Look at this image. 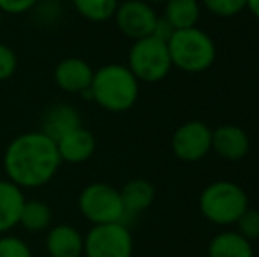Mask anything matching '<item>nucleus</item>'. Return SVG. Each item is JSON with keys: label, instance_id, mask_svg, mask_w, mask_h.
Instances as JSON below:
<instances>
[{"label": "nucleus", "instance_id": "1", "mask_svg": "<svg viewBox=\"0 0 259 257\" xmlns=\"http://www.w3.org/2000/svg\"><path fill=\"white\" fill-rule=\"evenodd\" d=\"M60 166L57 143L41 130L16 136L4 153L7 180L21 190L45 187L55 178Z\"/></svg>", "mask_w": 259, "mask_h": 257}, {"label": "nucleus", "instance_id": "2", "mask_svg": "<svg viewBox=\"0 0 259 257\" xmlns=\"http://www.w3.org/2000/svg\"><path fill=\"white\" fill-rule=\"evenodd\" d=\"M140 97V81L123 64H106L94 72L90 100L109 113H125Z\"/></svg>", "mask_w": 259, "mask_h": 257}, {"label": "nucleus", "instance_id": "3", "mask_svg": "<svg viewBox=\"0 0 259 257\" xmlns=\"http://www.w3.org/2000/svg\"><path fill=\"white\" fill-rule=\"evenodd\" d=\"M167 49L173 67L189 74L208 71L217 57L213 39L198 27L175 30L167 41Z\"/></svg>", "mask_w": 259, "mask_h": 257}, {"label": "nucleus", "instance_id": "4", "mask_svg": "<svg viewBox=\"0 0 259 257\" xmlns=\"http://www.w3.org/2000/svg\"><path fill=\"white\" fill-rule=\"evenodd\" d=\"M249 208V195L235 182L217 180L199 194V212L215 226H233Z\"/></svg>", "mask_w": 259, "mask_h": 257}, {"label": "nucleus", "instance_id": "5", "mask_svg": "<svg viewBox=\"0 0 259 257\" xmlns=\"http://www.w3.org/2000/svg\"><path fill=\"white\" fill-rule=\"evenodd\" d=\"M127 67L140 83H159L169 74L171 57L167 42L148 35L133 42L129 49Z\"/></svg>", "mask_w": 259, "mask_h": 257}, {"label": "nucleus", "instance_id": "6", "mask_svg": "<svg viewBox=\"0 0 259 257\" xmlns=\"http://www.w3.org/2000/svg\"><path fill=\"white\" fill-rule=\"evenodd\" d=\"M78 208L92 226L115 222L125 224L127 219L120 190L103 182L90 183L81 190L78 197Z\"/></svg>", "mask_w": 259, "mask_h": 257}, {"label": "nucleus", "instance_id": "7", "mask_svg": "<svg viewBox=\"0 0 259 257\" xmlns=\"http://www.w3.org/2000/svg\"><path fill=\"white\" fill-rule=\"evenodd\" d=\"M133 234L123 222L92 226L83 236L85 257H133Z\"/></svg>", "mask_w": 259, "mask_h": 257}, {"label": "nucleus", "instance_id": "8", "mask_svg": "<svg viewBox=\"0 0 259 257\" xmlns=\"http://www.w3.org/2000/svg\"><path fill=\"white\" fill-rule=\"evenodd\" d=\"M171 150L184 162H198L211 150V129L201 120H189L178 125L171 136Z\"/></svg>", "mask_w": 259, "mask_h": 257}, {"label": "nucleus", "instance_id": "9", "mask_svg": "<svg viewBox=\"0 0 259 257\" xmlns=\"http://www.w3.org/2000/svg\"><path fill=\"white\" fill-rule=\"evenodd\" d=\"M113 20L125 37L138 41L154 34L159 16L154 6L145 0H125L118 4Z\"/></svg>", "mask_w": 259, "mask_h": 257}, {"label": "nucleus", "instance_id": "10", "mask_svg": "<svg viewBox=\"0 0 259 257\" xmlns=\"http://www.w3.org/2000/svg\"><path fill=\"white\" fill-rule=\"evenodd\" d=\"M94 72L96 71L87 60L79 59V57H67L55 65L53 81L62 92L83 95L90 90Z\"/></svg>", "mask_w": 259, "mask_h": 257}, {"label": "nucleus", "instance_id": "11", "mask_svg": "<svg viewBox=\"0 0 259 257\" xmlns=\"http://www.w3.org/2000/svg\"><path fill=\"white\" fill-rule=\"evenodd\" d=\"M211 150L226 161H240L250 150L249 134L238 125H219L211 130Z\"/></svg>", "mask_w": 259, "mask_h": 257}, {"label": "nucleus", "instance_id": "12", "mask_svg": "<svg viewBox=\"0 0 259 257\" xmlns=\"http://www.w3.org/2000/svg\"><path fill=\"white\" fill-rule=\"evenodd\" d=\"M55 143L60 161L69 164H83L96 153V136L83 125L72 129Z\"/></svg>", "mask_w": 259, "mask_h": 257}, {"label": "nucleus", "instance_id": "13", "mask_svg": "<svg viewBox=\"0 0 259 257\" xmlns=\"http://www.w3.org/2000/svg\"><path fill=\"white\" fill-rule=\"evenodd\" d=\"M79 125H81V117H79L78 110L72 104L57 102L45 111L39 130L45 132L48 137H52L53 141H57Z\"/></svg>", "mask_w": 259, "mask_h": 257}, {"label": "nucleus", "instance_id": "14", "mask_svg": "<svg viewBox=\"0 0 259 257\" xmlns=\"http://www.w3.org/2000/svg\"><path fill=\"white\" fill-rule=\"evenodd\" d=\"M46 250L50 257H81L83 234L69 224H58L48 229Z\"/></svg>", "mask_w": 259, "mask_h": 257}, {"label": "nucleus", "instance_id": "15", "mask_svg": "<svg viewBox=\"0 0 259 257\" xmlns=\"http://www.w3.org/2000/svg\"><path fill=\"white\" fill-rule=\"evenodd\" d=\"M25 194L9 180H0V234L9 233L20 224Z\"/></svg>", "mask_w": 259, "mask_h": 257}, {"label": "nucleus", "instance_id": "16", "mask_svg": "<svg viewBox=\"0 0 259 257\" xmlns=\"http://www.w3.org/2000/svg\"><path fill=\"white\" fill-rule=\"evenodd\" d=\"M120 197H122V204L125 210V217L138 215L152 206L155 199V187L143 178L131 180L122 187Z\"/></svg>", "mask_w": 259, "mask_h": 257}, {"label": "nucleus", "instance_id": "17", "mask_svg": "<svg viewBox=\"0 0 259 257\" xmlns=\"http://www.w3.org/2000/svg\"><path fill=\"white\" fill-rule=\"evenodd\" d=\"M208 257H254V248L238 231H222L211 238Z\"/></svg>", "mask_w": 259, "mask_h": 257}, {"label": "nucleus", "instance_id": "18", "mask_svg": "<svg viewBox=\"0 0 259 257\" xmlns=\"http://www.w3.org/2000/svg\"><path fill=\"white\" fill-rule=\"evenodd\" d=\"M201 16L199 0H166L164 2V20L175 30H185L198 25Z\"/></svg>", "mask_w": 259, "mask_h": 257}, {"label": "nucleus", "instance_id": "19", "mask_svg": "<svg viewBox=\"0 0 259 257\" xmlns=\"http://www.w3.org/2000/svg\"><path fill=\"white\" fill-rule=\"evenodd\" d=\"M53 213L48 202L41 201V199H30L25 201L23 208H21L20 224L23 229L28 233H42V231L52 227Z\"/></svg>", "mask_w": 259, "mask_h": 257}, {"label": "nucleus", "instance_id": "20", "mask_svg": "<svg viewBox=\"0 0 259 257\" xmlns=\"http://www.w3.org/2000/svg\"><path fill=\"white\" fill-rule=\"evenodd\" d=\"M120 0H72L76 13L92 23H103L115 16Z\"/></svg>", "mask_w": 259, "mask_h": 257}, {"label": "nucleus", "instance_id": "21", "mask_svg": "<svg viewBox=\"0 0 259 257\" xmlns=\"http://www.w3.org/2000/svg\"><path fill=\"white\" fill-rule=\"evenodd\" d=\"M203 7L213 16L233 18L247 9V0H201Z\"/></svg>", "mask_w": 259, "mask_h": 257}, {"label": "nucleus", "instance_id": "22", "mask_svg": "<svg viewBox=\"0 0 259 257\" xmlns=\"http://www.w3.org/2000/svg\"><path fill=\"white\" fill-rule=\"evenodd\" d=\"M0 257H32V250L21 238L0 234Z\"/></svg>", "mask_w": 259, "mask_h": 257}, {"label": "nucleus", "instance_id": "23", "mask_svg": "<svg viewBox=\"0 0 259 257\" xmlns=\"http://www.w3.org/2000/svg\"><path fill=\"white\" fill-rule=\"evenodd\" d=\"M236 226H238V233L242 234L245 240L254 241L259 240V212L252 208H247L242 213L238 220H236Z\"/></svg>", "mask_w": 259, "mask_h": 257}, {"label": "nucleus", "instance_id": "24", "mask_svg": "<svg viewBox=\"0 0 259 257\" xmlns=\"http://www.w3.org/2000/svg\"><path fill=\"white\" fill-rule=\"evenodd\" d=\"M18 69V57L11 46L0 42V81L13 78Z\"/></svg>", "mask_w": 259, "mask_h": 257}, {"label": "nucleus", "instance_id": "25", "mask_svg": "<svg viewBox=\"0 0 259 257\" xmlns=\"http://www.w3.org/2000/svg\"><path fill=\"white\" fill-rule=\"evenodd\" d=\"M39 2L41 0H0V11L4 14H25Z\"/></svg>", "mask_w": 259, "mask_h": 257}, {"label": "nucleus", "instance_id": "26", "mask_svg": "<svg viewBox=\"0 0 259 257\" xmlns=\"http://www.w3.org/2000/svg\"><path fill=\"white\" fill-rule=\"evenodd\" d=\"M173 34H175V28L171 27V25L167 23V21L164 20L162 16H159V20H157V25H155V30H154V34H152V35L157 37V39H160V41L167 42Z\"/></svg>", "mask_w": 259, "mask_h": 257}, {"label": "nucleus", "instance_id": "27", "mask_svg": "<svg viewBox=\"0 0 259 257\" xmlns=\"http://www.w3.org/2000/svg\"><path fill=\"white\" fill-rule=\"evenodd\" d=\"M247 9L254 18L259 20V0H247Z\"/></svg>", "mask_w": 259, "mask_h": 257}, {"label": "nucleus", "instance_id": "28", "mask_svg": "<svg viewBox=\"0 0 259 257\" xmlns=\"http://www.w3.org/2000/svg\"><path fill=\"white\" fill-rule=\"evenodd\" d=\"M145 2H148V4H164L166 0H145Z\"/></svg>", "mask_w": 259, "mask_h": 257}, {"label": "nucleus", "instance_id": "29", "mask_svg": "<svg viewBox=\"0 0 259 257\" xmlns=\"http://www.w3.org/2000/svg\"><path fill=\"white\" fill-rule=\"evenodd\" d=\"M2 23H4V13L0 11V32H2Z\"/></svg>", "mask_w": 259, "mask_h": 257}]
</instances>
